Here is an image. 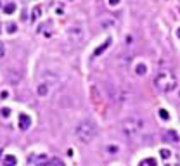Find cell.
Masks as SVG:
<instances>
[{
    "label": "cell",
    "instance_id": "9",
    "mask_svg": "<svg viewBox=\"0 0 180 166\" xmlns=\"http://www.w3.org/2000/svg\"><path fill=\"white\" fill-rule=\"evenodd\" d=\"M37 92H38V95H40V97L47 95V93H49V87H47V83H40L38 88H37Z\"/></svg>",
    "mask_w": 180,
    "mask_h": 166
},
{
    "label": "cell",
    "instance_id": "5",
    "mask_svg": "<svg viewBox=\"0 0 180 166\" xmlns=\"http://www.w3.org/2000/svg\"><path fill=\"white\" fill-rule=\"evenodd\" d=\"M30 126H31V118L28 114H24V113H21V114H19V128L28 130Z\"/></svg>",
    "mask_w": 180,
    "mask_h": 166
},
{
    "label": "cell",
    "instance_id": "8",
    "mask_svg": "<svg viewBox=\"0 0 180 166\" xmlns=\"http://www.w3.org/2000/svg\"><path fill=\"white\" fill-rule=\"evenodd\" d=\"M16 164H18V158H16V156L7 154L4 158V166H16Z\"/></svg>",
    "mask_w": 180,
    "mask_h": 166
},
{
    "label": "cell",
    "instance_id": "22",
    "mask_svg": "<svg viewBox=\"0 0 180 166\" xmlns=\"http://www.w3.org/2000/svg\"><path fill=\"white\" fill-rule=\"evenodd\" d=\"M177 37L180 38V28H178V30H177Z\"/></svg>",
    "mask_w": 180,
    "mask_h": 166
},
{
    "label": "cell",
    "instance_id": "16",
    "mask_svg": "<svg viewBox=\"0 0 180 166\" xmlns=\"http://www.w3.org/2000/svg\"><path fill=\"white\" fill-rule=\"evenodd\" d=\"M7 31H9V33H14V31H18V26H16L14 24V23H11V24H7Z\"/></svg>",
    "mask_w": 180,
    "mask_h": 166
},
{
    "label": "cell",
    "instance_id": "19",
    "mask_svg": "<svg viewBox=\"0 0 180 166\" xmlns=\"http://www.w3.org/2000/svg\"><path fill=\"white\" fill-rule=\"evenodd\" d=\"M108 151H109V154H116V152H118V147H116V145H109Z\"/></svg>",
    "mask_w": 180,
    "mask_h": 166
},
{
    "label": "cell",
    "instance_id": "11",
    "mask_svg": "<svg viewBox=\"0 0 180 166\" xmlns=\"http://www.w3.org/2000/svg\"><path fill=\"white\" fill-rule=\"evenodd\" d=\"M139 166H156V161L152 158H147V159H142L139 163Z\"/></svg>",
    "mask_w": 180,
    "mask_h": 166
},
{
    "label": "cell",
    "instance_id": "15",
    "mask_svg": "<svg viewBox=\"0 0 180 166\" xmlns=\"http://www.w3.org/2000/svg\"><path fill=\"white\" fill-rule=\"evenodd\" d=\"M159 154H161V158H163V159H168L170 156H172V152H170L168 149H161V151H159Z\"/></svg>",
    "mask_w": 180,
    "mask_h": 166
},
{
    "label": "cell",
    "instance_id": "20",
    "mask_svg": "<svg viewBox=\"0 0 180 166\" xmlns=\"http://www.w3.org/2000/svg\"><path fill=\"white\" fill-rule=\"evenodd\" d=\"M4 55H5V47H4V43L0 42V59H2Z\"/></svg>",
    "mask_w": 180,
    "mask_h": 166
},
{
    "label": "cell",
    "instance_id": "13",
    "mask_svg": "<svg viewBox=\"0 0 180 166\" xmlns=\"http://www.w3.org/2000/svg\"><path fill=\"white\" fill-rule=\"evenodd\" d=\"M4 11H5V14H12V12L16 11V4H7L4 7Z\"/></svg>",
    "mask_w": 180,
    "mask_h": 166
},
{
    "label": "cell",
    "instance_id": "10",
    "mask_svg": "<svg viewBox=\"0 0 180 166\" xmlns=\"http://www.w3.org/2000/svg\"><path fill=\"white\" fill-rule=\"evenodd\" d=\"M135 73L139 74V76H144V74L147 73V66L144 63H140V64H137V66H135Z\"/></svg>",
    "mask_w": 180,
    "mask_h": 166
},
{
    "label": "cell",
    "instance_id": "12",
    "mask_svg": "<svg viewBox=\"0 0 180 166\" xmlns=\"http://www.w3.org/2000/svg\"><path fill=\"white\" fill-rule=\"evenodd\" d=\"M40 12H42V7L37 5V7L33 9V12H31V21H37V19L40 18Z\"/></svg>",
    "mask_w": 180,
    "mask_h": 166
},
{
    "label": "cell",
    "instance_id": "23",
    "mask_svg": "<svg viewBox=\"0 0 180 166\" xmlns=\"http://www.w3.org/2000/svg\"><path fill=\"white\" fill-rule=\"evenodd\" d=\"M0 7H2V4H0Z\"/></svg>",
    "mask_w": 180,
    "mask_h": 166
},
{
    "label": "cell",
    "instance_id": "7",
    "mask_svg": "<svg viewBox=\"0 0 180 166\" xmlns=\"http://www.w3.org/2000/svg\"><path fill=\"white\" fill-rule=\"evenodd\" d=\"M166 137H168V140L173 142V144H178L180 142V137H178V133H177L175 130H168V132H166Z\"/></svg>",
    "mask_w": 180,
    "mask_h": 166
},
{
    "label": "cell",
    "instance_id": "21",
    "mask_svg": "<svg viewBox=\"0 0 180 166\" xmlns=\"http://www.w3.org/2000/svg\"><path fill=\"white\" fill-rule=\"evenodd\" d=\"M120 4V0H109V5H111V7H114V5H118Z\"/></svg>",
    "mask_w": 180,
    "mask_h": 166
},
{
    "label": "cell",
    "instance_id": "17",
    "mask_svg": "<svg viewBox=\"0 0 180 166\" xmlns=\"http://www.w3.org/2000/svg\"><path fill=\"white\" fill-rule=\"evenodd\" d=\"M0 114L4 116V118H9V114H11V109H9V107H4V109L0 111Z\"/></svg>",
    "mask_w": 180,
    "mask_h": 166
},
{
    "label": "cell",
    "instance_id": "4",
    "mask_svg": "<svg viewBox=\"0 0 180 166\" xmlns=\"http://www.w3.org/2000/svg\"><path fill=\"white\" fill-rule=\"evenodd\" d=\"M66 38L71 45H80L85 38V31H83L82 26H71L66 33Z\"/></svg>",
    "mask_w": 180,
    "mask_h": 166
},
{
    "label": "cell",
    "instance_id": "18",
    "mask_svg": "<svg viewBox=\"0 0 180 166\" xmlns=\"http://www.w3.org/2000/svg\"><path fill=\"white\" fill-rule=\"evenodd\" d=\"M159 118H161V119H168L170 116H168V113H166L165 109H159Z\"/></svg>",
    "mask_w": 180,
    "mask_h": 166
},
{
    "label": "cell",
    "instance_id": "14",
    "mask_svg": "<svg viewBox=\"0 0 180 166\" xmlns=\"http://www.w3.org/2000/svg\"><path fill=\"white\" fill-rule=\"evenodd\" d=\"M49 166H66V164H64V163L61 161V159H57V158H56V159H52V161L49 163Z\"/></svg>",
    "mask_w": 180,
    "mask_h": 166
},
{
    "label": "cell",
    "instance_id": "6",
    "mask_svg": "<svg viewBox=\"0 0 180 166\" xmlns=\"http://www.w3.org/2000/svg\"><path fill=\"white\" fill-rule=\"evenodd\" d=\"M111 42H112L111 38H106V40H104V43H102L101 47H97V48L94 50V57H99V55H102V52H104V50H108V48H109Z\"/></svg>",
    "mask_w": 180,
    "mask_h": 166
},
{
    "label": "cell",
    "instance_id": "1",
    "mask_svg": "<svg viewBox=\"0 0 180 166\" xmlns=\"http://www.w3.org/2000/svg\"><path fill=\"white\" fill-rule=\"evenodd\" d=\"M154 87H156L159 92L163 93H168L172 92L173 88L177 87V76L175 73H173L172 69H159L156 74V78H154Z\"/></svg>",
    "mask_w": 180,
    "mask_h": 166
},
{
    "label": "cell",
    "instance_id": "25",
    "mask_svg": "<svg viewBox=\"0 0 180 166\" xmlns=\"http://www.w3.org/2000/svg\"><path fill=\"white\" fill-rule=\"evenodd\" d=\"M178 12H180V9H178Z\"/></svg>",
    "mask_w": 180,
    "mask_h": 166
},
{
    "label": "cell",
    "instance_id": "24",
    "mask_svg": "<svg viewBox=\"0 0 180 166\" xmlns=\"http://www.w3.org/2000/svg\"><path fill=\"white\" fill-rule=\"evenodd\" d=\"M177 166H180V164H177Z\"/></svg>",
    "mask_w": 180,
    "mask_h": 166
},
{
    "label": "cell",
    "instance_id": "2",
    "mask_svg": "<svg viewBox=\"0 0 180 166\" xmlns=\"http://www.w3.org/2000/svg\"><path fill=\"white\" fill-rule=\"evenodd\" d=\"M75 135L80 142L90 144V142L95 138V135H97V126H95V123H92V121H82V123L76 125Z\"/></svg>",
    "mask_w": 180,
    "mask_h": 166
},
{
    "label": "cell",
    "instance_id": "3",
    "mask_svg": "<svg viewBox=\"0 0 180 166\" xmlns=\"http://www.w3.org/2000/svg\"><path fill=\"white\" fill-rule=\"evenodd\" d=\"M142 130H144V119L137 118V116H132V118H127L121 121V132L128 138L137 137Z\"/></svg>",
    "mask_w": 180,
    "mask_h": 166
}]
</instances>
